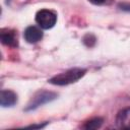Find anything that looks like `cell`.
I'll return each instance as SVG.
<instances>
[{"instance_id": "6da1fadb", "label": "cell", "mask_w": 130, "mask_h": 130, "mask_svg": "<svg viewBox=\"0 0 130 130\" xmlns=\"http://www.w3.org/2000/svg\"><path fill=\"white\" fill-rule=\"evenodd\" d=\"M86 70L83 68H72L60 74H57L50 78L48 81L54 85H68L71 83L76 82L81 77L84 76Z\"/></svg>"}, {"instance_id": "7a4b0ae2", "label": "cell", "mask_w": 130, "mask_h": 130, "mask_svg": "<svg viewBox=\"0 0 130 130\" xmlns=\"http://www.w3.org/2000/svg\"><path fill=\"white\" fill-rule=\"evenodd\" d=\"M58 96L57 93L53 92V91H48V90H40L38 92H36L29 103L27 104V107L25 108V111H31L35 110L37 108H39L40 106H43L47 103H50L54 100H56Z\"/></svg>"}, {"instance_id": "3957f363", "label": "cell", "mask_w": 130, "mask_h": 130, "mask_svg": "<svg viewBox=\"0 0 130 130\" xmlns=\"http://www.w3.org/2000/svg\"><path fill=\"white\" fill-rule=\"evenodd\" d=\"M36 21L43 29L52 28L57 22V15L49 9H41L36 14Z\"/></svg>"}, {"instance_id": "277c9868", "label": "cell", "mask_w": 130, "mask_h": 130, "mask_svg": "<svg viewBox=\"0 0 130 130\" xmlns=\"http://www.w3.org/2000/svg\"><path fill=\"white\" fill-rule=\"evenodd\" d=\"M0 40H1V43L3 45H5V46L17 47V45H18L17 35L12 29L2 28L1 32H0Z\"/></svg>"}, {"instance_id": "5b68a950", "label": "cell", "mask_w": 130, "mask_h": 130, "mask_svg": "<svg viewBox=\"0 0 130 130\" xmlns=\"http://www.w3.org/2000/svg\"><path fill=\"white\" fill-rule=\"evenodd\" d=\"M23 37L27 43L35 44V43H38L39 41H41V39L43 38V31L41 30V28L30 25L25 28Z\"/></svg>"}, {"instance_id": "8992f818", "label": "cell", "mask_w": 130, "mask_h": 130, "mask_svg": "<svg viewBox=\"0 0 130 130\" xmlns=\"http://www.w3.org/2000/svg\"><path fill=\"white\" fill-rule=\"evenodd\" d=\"M17 103V95L9 89H2L0 93V104L2 107H12Z\"/></svg>"}, {"instance_id": "52a82bcc", "label": "cell", "mask_w": 130, "mask_h": 130, "mask_svg": "<svg viewBox=\"0 0 130 130\" xmlns=\"http://www.w3.org/2000/svg\"><path fill=\"white\" fill-rule=\"evenodd\" d=\"M116 124L121 129H130V108H126L118 113Z\"/></svg>"}, {"instance_id": "ba28073f", "label": "cell", "mask_w": 130, "mask_h": 130, "mask_svg": "<svg viewBox=\"0 0 130 130\" xmlns=\"http://www.w3.org/2000/svg\"><path fill=\"white\" fill-rule=\"evenodd\" d=\"M103 123V120L101 118H95L93 120H90L86 123L85 125V128L86 129H96V128H100L101 125Z\"/></svg>"}, {"instance_id": "9c48e42d", "label": "cell", "mask_w": 130, "mask_h": 130, "mask_svg": "<svg viewBox=\"0 0 130 130\" xmlns=\"http://www.w3.org/2000/svg\"><path fill=\"white\" fill-rule=\"evenodd\" d=\"M90 3H92V4H94V5H101V4H103L106 0H88Z\"/></svg>"}]
</instances>
